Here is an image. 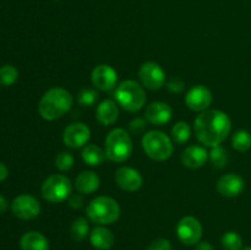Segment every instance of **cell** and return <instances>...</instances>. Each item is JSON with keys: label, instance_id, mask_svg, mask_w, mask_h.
<instances>
[{"label": "cell", "instance_id": "1", "mask_svg": "<svg viewBox=\"0 0 251 250\" xmlns=\"http://www.w3.org/2000/svg\"><path fill=\"white\" fill-rule=\"evenodd\" d=\"M194 130L199 141L206 147L220 146L232 130V120L220 109L201 112L194 122Z\"/></svg>", "mask_w": 251, "mask_h": 250}, {"label": "cell", "instance_id": "2", "mask_svg": "<svg viewBox=\"0 0 251 250\" xmlns=\"http://www.w3.org/2000/svg\"><path fill=\"white\" fill-rule=\"evenodd\" d=\"M73 96L63 87H53L42 96L38 113L44 120H56L64 117L73 107Z\"/></svg>", "mask_w": 251, "mask_h": 250}, {"label": "cell", "instance_id": "3", "mask_svg": "<svg viewBox=\"0 0 251 250\" xmlns=\"http://www.w3.org/2000/svg\"><path fill=\"white\" fill-rule=\"evenodd\" d=\"M87 217L91 222L100 225H112L120 217V206L109 196H97L86 208Z\"/></svg>", "mask_w": 251, "mask_h": 250}, {"label": "cell", "instance_id": "4", "mask_svg": "<svg viewBox=\"0 0 251 250\" xmlns=\"http://www.w3.org/2000/svg\"><path fill=\"white\" fill-rule=\"evenodd\" d=\"M104 152L107 158L115 163L129 159L132 153V140L129 132L122 127L113 129L105 137Z\"/></svg>", "mask_w": 251, "mask_h": 250}, {"label": "cell", "instance_id": "5", "mask_svg": "<svg viewBox=\"0 0 251 250\" xmlns=\"http://www.w3.org/2000/svg\"><path fill=\"white\" fill-rule=\"evenodd\" d=\"M115 100L123 109L135 113L141 110L146 104V92L136 81L125 80L117 87Z\"/></svg>", "mask_w": 251, "mask_h": 250}, {"label": "cell", "instance_id": "6", "mask_svg": "<svg viewBox=\"0 0 251 250\" xmlns=\"http://www.w3.org/2000/svg\"><path fill=\"white\" fill-rule=\"evenodd\" d=\"M142 149L145 153L153 161H167L174 151V145L171 137L159 130H151L142 137Z\"/></svg>", "mask_w": 251, "mask_h": 250}, {"label": "cell", "instance_id": "7", "mask_svg": "<svg viewBox=\"0 0 251 250\" xmlns=\"http://www.w3.org/2000/svg\"><path fill=\"white\" fill-rule=\"evenodd\" d=\"M71 181L64 174H51L42 184L41 193L44 200L51 203L65 201L71 195Z\"/></svg>", "mask_w": 251, "mask_h": 250}, {"label": "cell", "instance_id": "8", "mask_svg": "<svg viewBox=\"0 0 251 250\" xmlns=\"http://www.w3.org/2000/svg\"><path fill=\"white\" fill-rule=\"evenodd\" d=\"M202 225L194 216H185L176 225V235L179 240L185 245H195L202 237Z\"/></svg>", "mask_w": 251, "mask_h": 250}, {"label": "cell", "instance_id": "9", "mask_svg": "<svg viewBox=\"0 0 251 250\" xmlns=\"http://www.w3.org/2000/svg\"><path fill=\"white\" fill-rule=\"evenodd\" d=\"M139 77L142 86L149 90H159L166 83V73L154 61H146L140 66Z\"/></svg>", "mask_w": 251, "mask_h": 250}, {"label": "cell", "instance_id": "10", "mask_svg": "<svg viewBox=\"0 0 251 250\" xmlns=\"http://www.w3.org/2000/svg\"><path fill=\"white\" fill-rule=\"evenodd\" d=\"M11 211L20 220H33L41 213V203L29 194H21L11 202Z\"/></svg>", "mask_w": 251, "mask_h": 250}, {"label": "cell", "instance_id": "11", "mask_svg": "<svg viewBox=\"0 0 251 250\" xmlns=\"http://www.w3.org/2000/svg\"><path fill=\"white\" fill-rule=\"evenodd\" d=\"M91 139V129L81 122L71 123L64 129L63 141L65 146L71 149H80L87 145Z\"/></svg>", "mask_w": 251, "mask_h": 250}, {"label": "cell", "instance_id": "12", "mask_svg": "<svg viewBox=\"0 0 251 250\" xmlns=\"http://www.w3.org/2000/svg\"><path fill=\"white\" fill-rule=\"evenodd\" d=\"M213 100L212 92L203 85L193 86L185 95V103L194 112H205Z\"/></svg>", "mask_w": 251, "mask_h": 250}, {"label": "cell", "instance_id": "13", "mask_svg": "<svg viewBox=\"0 0 251 250\" xmlns=\"http://www.w3.org/2000/svg\"><path fill=\"white\" fill-rule=\"evenodd\" d=\"M93 86L100 91H110L118 82V73L108 64H100L91 73Z\"/></svg>", "mask_w": 251, "mask_h": 250}, {"label": "cell", "instance_id": "14", "mask_svg": "<svg viewBox=\"0 0 251 250\" xmlns=\"http://www.w3.org/2000/svg\"><path fill=\"white\" fill-rule=\"evenodd\" d=\"M115 181L120 189L129 193H134L141 189L144 184V178L141 173L131 167H120L115 172Z\"/></svg>", "mask_w": 251, "mask_h": 250}, {"label": "cell", "instance_id": "15", "mask_svg": "<svg viewBox=\"0 0 251 250\" xmlns=\"http://www.w3.org/2000/svg\"><path fill=\"white\" fill-rule=\"evenodd\" d=\"M217 191L226 198H235L245 189V181L239 174L227 173L221 176L216 184Z\"/></svg>", "mask_w": 251, "mask_h": 250}, {"label": "cell", "instance_id": "16", "mask_svg": "<svg viewBox=\"0 0 251 250\" xmlns=\"http://www.w3.org/2000/svg\"><path fill=\"white\" fill-rule=\"evenodd\" d=\"M173 117V109L168 103L152 102L145 110V119L153 125H166Z\"/></svg>", "mask_w": 251, "mask_h": 250}, {"label": "cell", "instance_id": "17", "mask_svg": "<svg viewBox=\"0 0 251 250\" xmlns=\"http://www.w3.org/2000/svg\"><path fill=\"white\" fill-rule=\"evenodd\" d=\"M208 161V152L203 146L190 145L181 153V163L190 169H199Z\"/></svg>", "mask_w": 251, "mask_h": 250}, {"label": "cell", "instance_id": "18", "mask_svg": "<svg viewBox=\"0 0 251 250\" xmlns=\"http://www.w3.org/2000/svg\"><path fill=\"white\" fill-rule=\"evenodd\" d=\"M119 117V108L118 103L112 100H105L98 104L96 109V119L102 125H113Z\"/></svg>", "mask_w": 251, "mask_h": 250}, {"label": "cell", "instance_id": "19", "mask_svg": "<svg viewBox=\"0 0 251 250\" xmlns=\"http://www.w3.org/2000/svg\"><path fill=\"white\" fill-rule=\"evenodd\" d=\"M100 185V179L95 172L83 171L76 176L75 179V189L80 194L90 195L98 190Z\"/></svg>", "mask_w": 251, "mask_h": 250}, {"label": "cell", "instance_id": "20", "mask_svg": "<svg viewBox=\"0 0 251 250\" xmlns=\"http://www.w3.org/2000/svg\"><path fill=\"white\" fill-rule=\"evenodd\" d=\"M90 240L96 249L109 250L114 244V234L104 225H98L91 232Z\"/></svg>", "mask_w": 251, "mask_h": 250}, {"label": "cell", "instance_id": "21", "mask_svg": "<svg viewBox=\"0 0 251 250\" xmlns=\"http://www.w3.org/2000/svg\"><path fill=\"white\" fill-rule=\"evenodd\" d=\"M20 248L21 250H49V242L42 233L31 230L21 237Z\"/></svg>", "mask_w": 251, "mask_h": 250}, {"label": "cell", "instance_id": "22", "mask_svg": "<svg viewBox=\"0 0 251 250\" xmlns=\"http://www.w3.org/2000/svg\"><path fill=\"white\" fill-rule=\"evenodd\" d=\"M81 157H82L83 162L91 167L100 166L104 162V159L107 158L104 150H102L95 144L86 145L82 149V152H81Z\"/></svg>", "mask_w": 251, "mask_h": 250}, {"label": "cell", "instance_id": "23", "mask_svg": "<svg viewBox=\"0 0 251 250\" xmlns=\"http://www.w3.org/2000/svg\"><path fill=\"white\" fill-rule=\"evenodd\" d=\"M191 136V129L188 123L178 122L172 127V139L178 145H183L189 141Z\"/></svg>", "mask_w": 251, "mask_h": 250}, {"label": "cell", "instance_id": "24", "mask_svg": "<svg viewBox=\"0 0 251 250\" xmlns=\"http://www.w3.org/2000/svg\"><path fill=\"white\" fill-rule=\"evenodd\" d=\"M208 159H210L213 167H216V168H223V167L227 166L229 157H228L227 150L221 147L220 145V146H216L211 149V151L208 152Z\"/></svg>", "mask_w": 251, "mask_h": 250}, {"label": "cell", "instance_id": "25", "mask_svg": "<svg viewBox=\"0 0 251 250\" xmlns=\"http://www.w3.org/2000/svg\"><path fill=\"white\" fill-rule=\"evenodd\" d=\"M88 222L86 218L78 217L77 220H75L71 225L70 228V234L73 237L74 240L76 242H81V240L85 239L88 234Z\"/></svg>", "mask_w": 251, "mask_h": 250}, {"label": "cell", "instance_id": "26", "mask_svg": "<svg viewBox=\"0 0 251 250\" xmlns=\"http://www.w3.org/2000/svg\"><path fill=\"white\" fill-rule=\"evenodd\" d=\"M232 145L237 151L245 152L251 147V134L247 130H238L232 137Z\"/></svg>", "mask_w": 251, "mask_h": 250}, {"label": "cell", "instance_id": "27", "mask_svg": "<svg viewBox=\"0 0 251 250\" xmlns=\"http://www.w3.org/2000/svg\"><path fill=\"white\" fill-rule=\"evenodd\" d=\"M19 78V71L12 65H4L0 68V85L9 87Z\"/></svg>", "mask_w": 251, "mask_h": 250}, {"label": "cell", "instance_id": "28", "mask_svg": "<svg viewBox=\"0 0 251 250\" xmlns=\"http://www.w3.org/2000/svg\"><path fill=\"white\" fill-rule=\"evenodd\" d=\"M222 245L226 250H242L243 239L237 232H227L222 237Z\"/></svg>", "mask_w": 251, "mask_h": 250}, {"label": "cell", "instance_id": "29", "mask_svg": "<svg viewBox=\"0 0 251 250\" xmlns=\"http://www.w3.org/2000/svg\"><path fill=\"white\" fill-rule=\"evenodd\" d=\"M98 100V93L92 88H83L77 96V102L83 107H91Z\"/></svg>", "mask_w": 251, "mask_h": 250}, {"label": "cell", "instance_id": "30", "mask_svg": "<svg viewBox=\"0 0 251 250\" xmlns=\"http://www.w3.org/2000/svg\"><path fill=\"white\" fill-rule=\"evenodd\" d=\"M74 156L69 152H60L58 156L55 157V167L61 172L70 171L74 166Z\"/></svg>", "mask_w": 251, "mask_h": 250}, {"label": "cell", "instance_id": "31", "mask_svg": "<svg viewBox=\"0 0 251 250\" xmlns=\"http://www.w3.org/2000/svg\"><path fill=\"white\" fill-rule=\"evenodd\" d=\"M147 250H173V247H172V243L168 239L159 238V239L153 240L149 245Z\"/></svg>", "mask_w": 251, "mask_h": 250}, {"label": "cell", "instance_id": "32", "mask_svg": "<svg viewBox=\"0 0 251 250\" xmlns=\"http://www.w3.org/2000/svg\"><path fill=\"white\" fill-rule=\"evenodd\" d=\"M145 127H146V119H142V118H135L129 124L130 131L136 135L141 134L145 130Z\"/></svg>", "mask_w": 251, "mask_h": 250}, {"label": "cell", "instance_id": "33", "mask_svg": "<svg viewBox=\"0 0 251 250\" xmlns=\"http://www.w3.org/2000/svg\"><path fill=\"white\" fill-rule=\"evenodd\" d=\"M167 88L173 93H180L184 90V82L178 77H174L168 81L167 83Z\"/></svg>", "mask_w": 251, "mask_h": 250}, {"label": "cell", "instance_id": "34", "mask_svg": "<svg viewBox=\"0 0 251 250\" xmlns=\"http://www.w3.org/2000/svg\"><path fill=\"white\" fill-rule=\"evenodd\" d=\"M85 203L83 201L82 194H74V195L69 196V205L73 208H81Z\"/></svg>", "mask_w": 251, "mask_h": 250}, {"label": "cell", "instance_id": "35", "mask_svg": "<svg viewBox=\"0 0 251 250\" xmlns=\"http://www.w3.org/2000/svg\"><path fill=\"white\" fill-rule=\"evenodd\" d=\"M7 175H9V169H7V167L2 162H0V181L5 180Z\"/></svg>", "mask_w": 251, "mask_h": 250}, {"label": "cell", "instance_id": "36", "mask_svg": "<svg viewBox=\"0 0 251 250\" xmlns=\"http://www.w3.org/2000/svg\"><path fill=\"white\" fill-rule=\"evenodd\" d=\"M196 250H215L208 242H199L196 244Z\"/></svg>", "mask_w": 251, "mask_h": 250}, {"label": "cell", "instance_id": "37", "mask_svg": "<svg viewBox=\"0 0 251 250\" xmlns=\"http://www.w3.org/2000/svg\"><path fill=\"white\" fill-rule=\"evenodd\" d=\"M7 210V201L4 196L0 195V213L5 212Z\"/></svg>", "mask_w": 251, "mask_h": 250}, {"label": "cell", "instance_id": "38", "mask_svg": "<svg viewBox=\"0 0 251 250\" xmlns=\"http://www.w3.org/2000/svg\"><path fill=\"white\" fill-rule=\"evenodd\" d=\"M244 250H251V247H248V248H245Z\"/></svg>", "mask_w": 251, "mask_h": 250}]
</instances>
